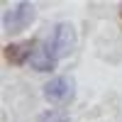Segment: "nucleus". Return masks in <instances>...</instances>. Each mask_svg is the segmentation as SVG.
<instances>
[{
	"mask_svg": "<svg viewBox=\"0 0 122 122\" xmlns=\"http://www.w3.org/2000/svg\"><path fill=\"white\" fill-rule=\"evenodd\" d=\"M32 20H34V5L17 3V5L7 7L3 12V27L7 32H20V29H25Z\"/></svg>",
	"mask_w": 122,
	"mask_h": 122,
	"instance_id": "1",
	"label": "nucleus"
},
{
	"mask_svg": "<svg viewBox=\"0 0 122 122\" xmlns=\"http://www.w3.org/2000/svg\"><path fill=\"white\" fill-rule=\"evenodd\" d=\"M73 44H76V32H73V27H71L68 22H59L56 29H54V39H51V44H49L54 59L68 56L71 49H73Z\"/></svg>",
	"mask_w": 122,
	"mask_h": 122,
	"instance_id": "2",
	"label": "nucleus"
},
{
	"mask_svg": "<svg viewBox=\"0 0 122 122\" xmlns=\"http://www.w3.org/2000/svg\"><path fill=\"white\" fill-rule=\"evenodd\" d=\"M44 98L49 103H68L71 98H73V78L68 76H59V78H51L49 83L44 86Z\"/></svg>",
	"mask_w": 122,
	"mask_h": 122,
	"instance_id": "3",
	"label": "nucleus"
},
{
	"mask_svg": "<svg viewBox=\"0 0 122 122\" xmlns=\"http://www.w3.org/2000/svg\"><path fill=\"white\" fill-rule=\"evenodd\" d=\"M54 54H51V49H49V44H34L32 49V54H29V61L27 64L32 66L34 71H51L54 68Z\"/></svg>",
	"mask_w": 122,
	"mask_h": 122,
	"instance_id": "4",
	"label": "nucleus"
},
{
	"mask_svg": "<svg viewBox=\"0 0 122 122\" xmlns=\"http://www.w3.org/2000/svg\"><path fill=\"white\" fill-rule=\"evenodd\" d=\"M32 49H34V44L22 42V44H10L5 54H7V59L12 61V64H22V61H29V54H32Z\"/></svg>",
	"mask_w": 122,
	"mask_h": 122,
	"instance_id": "5",
	"label": "nucleus"
},
{
	"mask_svg": "<svg viewBox=\"0 0 122 122\" xmlns=\"http://www.w3.org/2000/svg\"><path fill=\"white\" fill-rule=\"evenodd\" d=\"M39 122H68V115H66V110H46L39 117Z\"/></svg>",
	"mask_w": 122,
	"mask_h": 122,
	"instance_id": "6",
	"label": "nucleus"
}]
</instances>
